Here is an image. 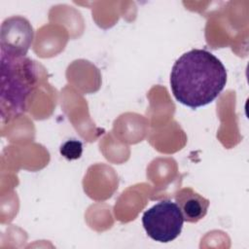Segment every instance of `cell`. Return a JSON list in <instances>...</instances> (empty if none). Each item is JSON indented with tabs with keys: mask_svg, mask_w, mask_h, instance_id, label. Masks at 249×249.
Returning <instances> with one entry per match:
<instances>
[{
	"mask_svg": "<svg viewBox=\"0 0 249 249\" xmlns=\"http://www.w3.org/2000/svg\"><path fill=\"white\" fill-rule=\"evenodd\" d=\"M83 153V145L82 142L71 139L64 142L60 146V154L67 160H77L82 156Z\"/></svg>",
	"mask_w": 249,
	"mask_h": 249,
	"instance_id": "8992f818",
	"label": "cell"
},
{
	"mask_svg": "<svg viewBox=\"0 0 249 249\" xmlns=\"http://www.w3.org/2000/svg\"><path fill=\"white\" fill-rule=\"evenodd\" d=\"M227 83V71L221 60L206 50L194 49L173 64L170 88L177 101L193 109L212 102Z\"/></svg>",
	"mask_w": 249,
	"mask_h": 249,
	"instance_id": "6da1fadb",
	"label": "cell"
},
{
	"mask_svg": "<svg viewBox=\"0 0 249 249\" xmlns=\"http://www.w3.org/2000/svg\"><path fill=\"white\" fill-rule=\"evenodd\" d=\"M175 200L179 206L184 221L196 223L207 213L209 200L191 188H183L175 195Z\"/></svg>",
	"mask_w": 249,
	"mask_h": 249,
	"instance_id": "5b68a950",
	"label": "cell"
},
{
	"mask_svg": "<svg viewBox=\"0 0 249 249\" xmlns=\"http://www.w3.org/2000/svg\"><path fill=\"white\" fill-rule=\"evenodd\" d=\"M142 224L152 239L167 243L181 233L184 217L176 202L161 200L146 210L142 216Z\"/></svg>",
	"mask_w": 249,
	"mask_h": 249,
	"instance_id": "3957f363",
	"label": "cell"
},
{
	"mask_svg": "<svg viewBox=\"0 0 249 249\" xmlns=\"http://www.w3.org/2000/svg\"><path fill=\"white\" fill-rule=\"evenodd\" d=\"M34 31L30 22L19 16L4 20L1 26V54L25 56L33 41Z\"/></svg>",
	"mask_w": 249,
	"mask_h": 249,
	"instance_id": "277c9868",
	"label": "cell"
},
{
	"mask_svg": "<svg viewBox=\"0 0 249 249\" xmlns=\"http://www.w3.org/2000/svg\"><path fill=\"white\" fill-rule=\"evenodd\" d=\"M34 62L26 56L1 54V117L10 121L25 111L26 100L36 87Z\"/></svg>",
	"mask_w": 249,
	"mask_h": 249,
	"instance_id": "7a4b0ae2",
	"label": "cell"
}]
</instances>
